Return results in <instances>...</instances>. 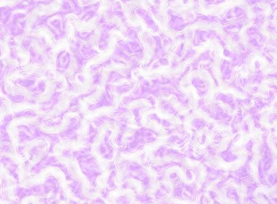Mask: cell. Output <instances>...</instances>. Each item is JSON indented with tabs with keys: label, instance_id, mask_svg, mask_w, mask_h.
Here are the masks:
<instances>
[{
	"label": "cell",
	"instance_id": "obj_1",
	"mask_svg": "<svg viewBox=\"0 0 277 204\" xmlns=\"http://www.w3.org/2000/svg\"><path fill=\"white\" fill-rule=\"evenodd\" d=\"M128 176L131 179L137 180L142 184L148 185L150 182V177L147 172L137 161H131L127 165Z\"/></svg>",
	"mask_w": 277,
	"mask_h": 204
},
{
	"label": "cell",
	"instance_id": "obj_2",
	"mask_svg": "<svg viewBox=\"0 0 277 204\" xmlns=\"http://www.w3.org/2000/svg\"><path fill=\"white\" fill-rule=\"evenodd\" d=\"M171 190L170 187L168 186L166 184H161L158 187L157 190H155L154 193V198L156 200H161L163 198H164L170 194Z\"/></svg>",
	"mask_w": 277,
	"mask_h": 204
},
{
	"label": "cell",
	"instance_id": "obj_3",
	"mask_svg": "<svg viewBox=\"0 0 277 204\" xmlns=\"http://www.w3.org/2000/svg\"><path fill=\"white\" fill-rule=\"evenodd\" d=\"M220 157H221V159L226 163L236 162V161H237V159H238V156L235 155L230 149H228V150H226V151H223L220 154Z\"/></svg>",
	"mask_w": 277,
	"mask_h": 204
},
{
	"label": "cell",
	"instance_id": "obj_4",
	"mask_svg": "<svg viewBox=\"0 0 277 204\" xmlns=\"http://www.w3.org/2000/svg\"><path fill=\"white\" fill-rule=\"evenodd\" d=\"M225 196L227 198L231 200H239V193L237 189L235 187H230L228 189H227L225 191Z\"/></svg>",
	"mask_w": 277,
	"mask_h": 204
},
{
	"label": "cell",
	"instance_id": "obj_5",
	"mask_svg": "<svg viewBox=\"0 0 277 204\" xmlns=\"http://www.w3.org/2000/svg\"><path fill=\"white\" fill-rule=\"evenodd\" d=\"M116 204H131V199L126 194H122L116 199Z\"/></svg>",
	"mask_w": 277,
	"mask_h": 204
},
{
	"label": "cell",
	"instance_id": "obj_6",
	"mask_svg": "<svg viewBox=\"0 0 277 204\" xmlns=\"http://www.w3.org/2000/svg\"><path fill=\"white\" fill-rule=\"evenodd\" d=\"M116 175L115 172L110 174L109 178H108V181H107V185L109 186L110 189H112L114 187L116 186Z\"/></svg>",
	"mask_w": 277,
	"mask_h": 204
},
{
	"label": "cell",
	"instance_id": "obj_7",
	"mask_svg": "<svg viewBox=\"0 0 277 204\" xmlns=\"http://www.w3.org/2000/svg\"><path fill=\"white\" fill-rule=\"evenodd\" d=\"M185 180H187L188 182H193L195 179V174L194 172L190 168H188L185 171Z\"/></svg>",
	"mask_w": 277,
	"mask_h": 204
},
{
	"label": "cell",
	"instance_id": "obj_8",
	"mask_svg": "<svg viewBox=\"0 0 277 204\" xmlns=\"http://www.w3.org/2000/svg\"><path fill=\"white\" fill-rule=\"evenodd\" d=\"M223 139V137L222 133H219V132H217L213 136L212 142L214 144H216V145H219V144H220L222 142Z\"/></svg>",
	"mask_w": 277,
	"mask_h": 204
},
{
	"label": "cell",
	"instance_id": "obj_9",
	"mask_svg": "<svg viewBox=\"0 0 277 204\" xmlns=\"http://www.w3.org/2000/svg\"><path fill=\"white\" fill-rule=\"evenodd\" d=\"M253 146H254V142H253V140H249V141H247L246 143V145H245V148L247 152L251 153L253 151Z\"/></svg>",
	"mask_w": 277,
	"mask_h": 204
},
{
	"label": "cell",
	"instance_id": "obj_10",
	"mask_svg": "<svg viewBox=\"0 0 277 204\" xmlns=\"http://www.w3.org/2000/svg\"><path fill=\"white\" fill-rule=\"evenodd\" d=\"M192 125H193V127L195 129H200L203 126V122L201 120H199V119H196L192 123Z\"/></svg>",
	"mask_w": 277,
	"mask_h": 204
},
{
	"label": "cell",
	"instance_id": "obj_11",
	"mask_svg": "<svg viewBox=\"0 0 277 204\" xmlns=\"http://www.w3.org/2000/svg\"><path fill=\"white\" fill-rule=\"evenodd\" d=\"M179 178V173L176 171H172L168 174V179L171 180H176Z\"/></svg>",
	"mask_w": 277,
	"mask_h": 204
},
{
	"label": "cell",
	"instance_id": "obj_12",
	"mask_svg": "<svg viewBox=\"0 0 277 204\" xmlns=\"http://www.w3.org/2000/svg\"><path fill=\"white\" fill-rule=\"evenodd\" d=\"M267 180L271 185H275L276 182V177L274 175L273 173H270L268 176H267Z\"/></svg>",
	"mask_w": 277,
	"mask_h": 204
},
{
	"label": "cell",
	"instance_id": "obj_13",
	"mask_svg": "<svg viewBox=\"0 0 277 204\" xmlns=\"http://www.w3.org/2000/svg\"><path fill=\"white\" fill-rule=\"evenodd\" d=\"M206 142H207V136H206V135L202 134V135H201L200 137H199L198 142H199V144H200V145H201V146L205 145L206 143Z\"/></svg>",
	"mask_w": 277,
	"mask_h": 204
},
{
	"label": "cell",
	"instance_id": "obj_14",
	"mask_svg": "<svg viewBox=\"0 0 277 204\" xmlns=\"http://www.w3.org/2000/svg\"><path fill=\"white\" fill-rule=\"evenodd\" d=\"M91 204H106L103 199L102 198H97L94 201H93Z\"/></svg>",
	"mask_w": 277,
	"mask_h": 204
},
{
	"label": "cell",
	"instance_id": "obj_15",
	"mask_svg": "<svg viewBox=\"0 0 277 204\" xmlns=\"http://www.w3.org/2000/svg\"><path fill=\"white\" fill-rule=\"evenodd\" d=\"M250 204H258V203H256V202H251V203Z\"/></svg>",
	"mask_w": 277,
	"mask_h": 204
}]
</instances>
